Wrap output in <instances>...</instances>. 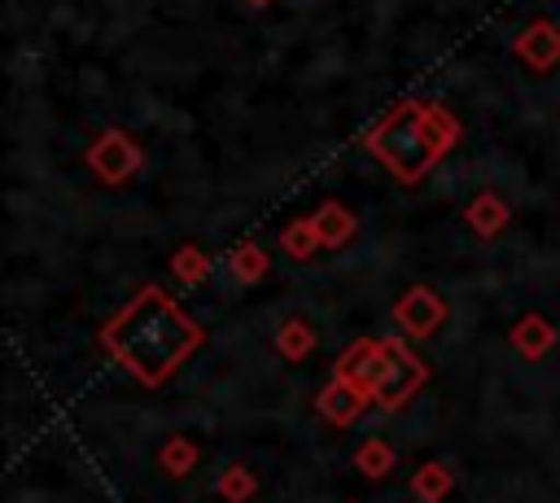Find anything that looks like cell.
Instances as JSON below:
<instances>
[{"label":"cell","instance_id":"cell-1","mask_svg":"<svg viewBox=\"0 0 560 503\" xmlns=\"http://www.w3.org/2000/svg\"><path fill=\"white\" fill-rule=\"evenodd\" d=\"M101 346L140 385H162L201 346V324H192V315L175 297H166L162 289L144 284L101 328Z\"/></svg>","mask_w":560,"mask_h":503},{"label":"cell","instance_id":"cell-2","mask_svg":"<svg viewBox=\"0 0 560 503\" xmlns=\"http://www.w3.org/2000/svg\"><path fill=\"white\" fill-rule=\"evenodd\" d=\"M363 144L398 184H420L459 144V118L442 101H398L368 127Z\"/></svg>","mask_w":560,"mask_h":503},{"label":"cell","instance_id":"cell-3","mask_svg":"<svg viewBox=\"0 0 560 503\" xmlns=\"http://www.w3.org/2000/svg\"><path fill=\"white\" fill-rule=\"evenodd\" d=\"M429 381V367H424V359L407 346V341H398V337H385L381 341V350H376V363H372V372H368V394H372V402L376 407H385V411H398V407H407L416 394H420V385Z\"/></svg>","mask_w":560,"mask_h":503},{"label":"cell","instance_id":"cell-4","mask_svg":"<svg viewBox=\"0 0 560 503\" xmlns=\"http://www.w3.org/2000/svg\"><path fill=\"white\" fill-rule=\"evenodd\" d=\"M140 162H144L140 144H136L127 131H118V127L101 131V136L92 140V149H88V166H92L96 179H105V184H122V179H131V175L140 171Z\"/></svg>","mask_w":560,"mask_h":503},{"label":"cell","instance_id":"cell-5","mask_svg":"<svg viewBox=\"0 0 560 503\" xmlns=\"http://www.w3.org/2000/svg\"><path fill=\"white\" fill-rule=\"evenodd\" d=\"M394 319H398V328L407 332V337H433L438 328H442V319H446V302L429 289V284H411V289H402L398 293V302H394Z\"/></svg>","mask_w":560,"mask_h":503},{"label":"cell","instance_id":"cell-6","mask_svg":"<svg viewBox=\"0 0 560 503\" xmlns=\"http://www.w3.org/2000/svg\"><path fill=\"white\" fill-rule=\"evenodd\" d=\"M368 402H372L368 385H359V381H346V376H332V381L319 389V398H315V411H319L328 424L346 429V424H354V420L363 416V407H368Z\"/></svg>","mask_w":560,"mask_h":503},{"label":"cell","instance_id":"cell-7","mask_svg":"<svg viewBox=\"0 0 560 503\" xmlns=\"http://www.w3.org/2000/svg\"><path fill=\"white\" fill-rule=\"evenodd\" d=\"M516 57L529 66V70H551L560 61V26L538 17L529 22L521 35H516Z\"/></svg>","mask_w":560,"mask_h":503},{"label":"cell","instance_id":"cell-8","mask_svg":"<svg viewBox=\"0 0 560 503\" xmlns=\"http://www.w3.org/2000/svg\"><path fill=\"white\" fill-rule=\"evenodd\" d=\"M464 219H468V227L477 232V236H499L503 227H508V219H512V210H508V201L499 197V192H477L468 206H464Z\"/></svg>","mask_w":560,"mask_h":503},{"label":"cell","instance_id":"cell-9","mask_svg":"<svg viewBox=\"0 0 560 503\" xmlns=\"http://www.w3.org/2000/svg\"><path fill=\"white\" fill-rule=\"evenodd\" d=\"M508 341H512V350L516 354H525V359H542L551 346H556V328L542 319V315H521L516 324H512V332H508Z\"/></svg>","mask_w":560,"mask_h":503},{"label":"cell","instance_id":"cell-10","mask_svg":"<svg viewBox=\"0 0 560 503\" xmlns=\"http://www.w3.org/2000/svg\"><path fill=\"white\" fill-rule=\"evenodd\" d=\"M311 219H315V232H319V245H324V249L346 245V241L354 236V227H359V223H354V214H350L341 201H324Z\"/></svg>","mask_w":560,"mask_h":503},{"label":"cell","instance_id":"cell-11","mask_svg":"<svg viewBox=\"0 0 560 503\" xmlns=\"http://www.w3.org/2000/svg\"><path fill=\"white\" fill-rule=\"evenodd\" d=\"M376 350H381V341L376 337H359V341H350L341 354H337V363H332V376H346V381H368V372H372V363H376Z\"/></svg>","mask_w":560,"mask_h":503},{"label":"cell","instance_id":"cell-12","mask_svg":"<svg viewBox=\"0 0 560 503\" xmlns=\"http://www.w3.org/2000/svg\"><path fill=\"white\" fill-rule=\"evenodd\" d=\"M276 350H280V359L302 363V359L315 350V324H311V319H302V315L284 319V324H280V332H276Z\"/></svg>","mask_w":560,"mask_h":503},{"label":"cell","instance_id":"cell-13","mask_svg":"<svg viewBox=\"0 0 560 503\" xmlns=\"http://www.w3.org/2000/svg\"><path fill=\"white\" fill-rule=\"evenodd\" d=\"M451 486H455V472H451L442 459L420 464L416 477H411V494H416L420 503H442V499L451 494Z\"/></svg>","mask_w":560,"mask_h":503},{"label":"cell","instance_id":"cell-14","mask_svg":"<svg viewBox=\"0 0 560 503\" xmlns=\"http://www.w3.org/2000/svg\"><path fill=\"white\" fill-rule=\"evenodd\" d=\"M254 490H258V477L245 464H228L219 472V481H214V494L223 503H245V499H254Z\"/></svg>","mask_w":560,"mask_h":503},{"label":"cell","instance_id":"cell-15","mask_svg":"<svg viewBox=\"0 0 560 503\" xmlns=\"http://www.w3.org/2000/svg\"><path fill=\"white\" fill-rule=\"evenodd\" d=\"M280 249L298 262H306L315 249H319V232H315V219H293L284 232H280Z\"/></svg>","mask_w":560,"mask_h":503},{"label":"cell","instance_id":"cell-16","mask_svg":"<svg viewBox=\"0 0 560 503\" xmlns=\"http://www.w3.org/2000/svg\"><path fill=\"white\" fill-rule=\"evenodd\" d=\"M171 276H175L179 284H201V280L210 276V254L197 249V245H179V249L171 254Z\"/></svg>","mask_w":560,"mask_h":503},{"label":"cell","instance_id":"cell-17","mask_svg":"<svg viewBox=\"0 0 560 503\" xmlns=\"http://www.w3.org/2000/svg\"><path fill=\"white\" fill-rule=\"evenodd\" d=\"M354 464H359L363 477L381 481V477H389V468H394V446H389L385 437H368V442L354 451Z\"/></svg>","mask_w":560,"mask_h":503},{"label":"cell","instance_id":"cell-18","mask_svg":"<svg viewBox=\"0 0 560 503\" xmlns=\"http://www.w3.org/2000/svg\"><path fill=\"white\" fill-rule=\"evenodd\" d=\"M228 271H232L236 280L254 284V280H262V276H267V254H262L254 241H245V245H236V249L228 254Z\"/></svg>","mask_w":560,"mask_h":503},{"label":"cell","instance_id":"cell-19","mask_svg":"<svg viewBox=\"0 0 560 503\" xmlns=\"http://www.w3.org/2000/svg\"><path fill=\"white\" fill-rule=\"evenodd\" d=\"M158 464H162V472H171V477H188L192 464H197V446H192V437H184V433L171 437V442L162 446Z\"/></svg>","mask_w":560,"mask_h":503},{"label":"cell","instance_id":"cell-20","mask_svg":"<svg viewBox=\"0 0 560 503\" xmlns=\"http://www.w3.org/2000/svg\"><path fill=\"white\" fill-rule=\"evenodd\" d=\"M245 4H254V9H262V4H271V0H245Z\"/></svg>","mask_w":560,"mask_h":503}]
</instances>
